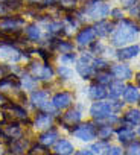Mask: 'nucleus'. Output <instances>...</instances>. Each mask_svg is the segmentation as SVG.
I'll return each mask as SVG.
<instances>
[{
    "mask_svg": "<svg viewBox=\"0 0 140 155\" xmlns=\"http://www.w3.org/2000/svg\"><path fill=\"white\" fill-rule=\"evenodd\" d=\"M120 3H122L125 8H132V5H134V6L137 5V0H120Z\"/></svg>",
    "mask_w": 140,
    "mask_h": 155,
    "instance_id": "obj_41",
    "label": "nucleus"
},
{
    "mask_svg": "<svg viewBox=\"0 0 140 155\" xmlns=\"http://www.w3.org/2000/svg\"><path fill=\"white\" fill-rule=\"evenodd\" d=\"M2 135H3L5 138L14 140V138L23 137V129H22L20 123H17V122H14V123H6L5 126H2Z\"/></svg>",
    "mask_w": 140,
    "mask_h": 155,
    "instance_id": "obj_15",
    "label": "nucleus"
},
{
    "mask_svg": "<svg viewBox=\"0 0 140 155\" xmlns=\"http://www.w3.org/2000/svg\"><path fill=\"white\" fill-rule=\"evenodd\" d=\"M5 113V119H12V122H28V111L25 110V107H22L20 104H14L9 102L8 105L3 107Z\"/></svg>",
    "mask_w": 140,
    "mask_h": 155,
    "instance_id": "obj_4",
    "label": "nucleus"
},
{
    "mask_svg": "<svg viewBox=\"0 0 140 155\" xmlns=\"http://www.w3.org/2000/svg\"><path fill=\"white\" fill-rule=\"evenodd\" d=\"M95 35H96V32H95L93 28H84V29L76 35V43H78V46L84 47V46L92 44L93 40H95Z\"/></svg>",
    "mask_w": 140,
    "mask_h": 155,
    "instance_id": "obj_19",
    "label": "nucleus"
},
{
    "mask_svg": "<svg viewBox=\"0 0 140 155\" xmlns=\"http://www.w3.org/2000/svg\"><path fill=\"white\" fill-rule=\"evenodd\" d=\"M28 155H50V152H49V147H46V146L37 143V144H32V146L29 147Z\"/></svg>",
    "mask_w": 140,
    "mask_h": 155,
    "instance_id": "obj_31",
    "label": "nucleus"
},
{
    "mask_svg": "<svg viewBox=\"0 0 140 155\" xmlns=\"http://www.w3.org/2000/svg\"><path fill=\"white\" fill-rule=\"evenodd\" d=\"M96 79H98V84L104 85V84H110L111 82V73L104 70V71H98V76H96Z\"/></svg>",
    "mask_w": 140,
    "mask_h": 155,
    "instance_id": "obj_33",
    "label": "nucleus"
},
{
    "mask_svg": "<svg viewBox=\"0 0 140 155\" xmlns=\"http://www.w3.org/2000/svg\"><path fill=\"white\" fill-rule=\"evenodd\" d=\"M31 102L38 110H50L49 105V91L46 90H34L31 94Z\"/></svg>",
    "mask_w": 140,
    "mask_h": 155,
    "instance_id": "obj_11",
    "label": "nucleus"
},
{
    "mask_svg": "<svg viewBox=\"0 0 140 155\" xmlns=\"http://www.w3.org/2000/svg\"><path fill=\"white\" fill-rule=\"evenodd\" d=\"M93 64H95V68H98L99 71H104V70L108 68V62L104 61V59H95Z\"/></svg>",
    "mask_w": 140,
    "mask_h": 155,
    "instance_id": "obj_39",
    "label": "nucleus"
},
{
    "mask_svg": "<svg viewBox=\"0 0 140 155\" xmlns=\"http://www.w3.org/2000/svg\"><path fill=\"white\" fill-rule=\"evenodd\" d=\"M9 102H11V101H9L3 93H0V108H3V107H5V105H8Z\"/></svg>",
    "mask_w": 140,
    "mask_h": 155,
    "instance_id": "obj_42",
    "label": "nucleus"
},
{
    "mask_svg": "<svg viewBox=\"0 0 140 155\" xmlns=\"http://www.w3.org/2000/svg\"><path fill=\"white\" fill-rule=\"evenodd\" d=\"M58 74H59V78H62V79H70V78H72V70H70L67 65H61L58 68Z\"/></svg>",
    "mask_w": 140,
    "mask_h": 155,
    "instance_id": "obj_36",
    "label": "nucleus"
},
{
    "mask_svg": "<svg viewBox=\"0 0 140 155\" xmlns=\"http://www.w3.org/2000/svg\"><path fill=\"white\" fill-rule=\"evenodd\" d=\"M25 26V20L12 15H5L0 18V32L3 34H22V28Z\"/></svg>",
    "mask_w": 140,
    "mask_h": 155,
    "instance_id": "obj_3",
    "label": "nucleus"
},
{
    "mask_svg": "<svg viewBox=\"0 0 140 155\" xmlns=\"http://www.w3.org/2000/svg\"><path fill=\"white\" fill-rule=\"evenodd\" d=\"M56 140H58V131L55 128H49V129H46L44 132H41L38 135V143L46 146V147L53 146L56 143Z\"/></svg>",
    "mask_w": 140,
    "mask_h": 155,
    "instance_id": "obj_16",
    "label": "nucleus"
},
{
    "mask_svg": "<svg viewBox=\"0 0 140 155\" xmlns=\"http://www.w3.org/2000/svg\"><path fill=\"white\" fill-rule=\"evenodd\" d=\"M29 71L32 73L34 78H37L38 81H50L53 78V74H55L53 67L49 62H44V61L31 62L29 64Z\"/></svg>",
    "mask_w": 140,
    "mask_h": 155,
    "instance_id": "obj_2",
    "label": "nucleus"
},
{
    "mask_svg": "<svg viewBox=\"0 0 140 155\" xmlns=\"http://www.w3.org/2000/svg\"><path fill=\"white\" fill-rule=\"evenodd\" d=\"M72 102H73V96H72V93H68V91H59V93H56L53 97H52V107L55 108V110H65V108H68L70 105H72Z\"/></svg>",
    "mask_w": 140,
    "mask_h": 155,
    "instance_id": "obj_12",
    "label": "nucleus"
},
{
    "mask_svg": "<svg viewBox=\"0 0 140 155\" xmlns=\"http://www.w3.org/2000/svg\"><path fill=\"white\" fill-rule=\"evenodd\" d=\"M22 58H25V53L22 50H18L15 46L3 43L0 46V59L6 61V62H17Z\"/></svg>",
    "mask_w": 140,
    "mask_h": 155,
    "instance_id": "obj_5",
    "label": "nucleus"
},
{
    "mask_svg": "<svg viewBox=\"0 0 140 155\" xmlns=\"http://www.w3.org/2000/svg\"><path fill=\"white\" fill-rule=\"evenodd\" d=\"M20 78L14 76V74H9V76H3V78H0V93H6V91H15L18 93L20 91Z\"/></svg>",
    "mask_w": 140,
    "mask_h": 155,
    "instance_id": "obj_9",
    "label": "nucleus"
},
{
    "mask_svg": "<svg viewBox=\"0 0 140 155\" xmlns=\"http://www.w3.org/2000/svg\"><path fill=\"white\" fill-rule=\"evenodd\" d=\"M138 26L134 25L132 21L129 20H122L120 26L116 29L114 35H113V40L111 43L114 46H122V44H126V43H131L135 40L137 34H138Z\"/></svg>",
    "mask_w": 140,
    "mask_h": 155,
    "instance_id": "obj_1",
    "label": "nucleus"
},
{
    "mask_svg": "<svg viewBox=\"0 0 140 155\" xmlns=\"http://www.w3.org/2000/svg\"><path fill=\"white\" fill-rule=\"evenodd\" d=\"M75 150L73 144L65 138L56 140V143L53 144V155H72Z\"/></svg>",
    "mask_w": 140,
    "mask_h": 155,
    "instance_id": "obj_17",
    "label": "nucleus"
},
{
    "mask_svg": "<svg viewBox=\"0 0 140 155\" xmlns=\"http://www.w3.org/2000/svg\"><path fill=\"white\" fill-rule=\"evenodd\" d=\"M137 81H138V84H140V73L137 74Z\"/></svg>",
    "mask_w": 140,
    "mask_h": 155,
    "instance_id": "obj_46",
    "label": "nucleus"
},
{
    "mask_svg": "<svg viewBox=\"0 0 140 155\" xmlns=\"http://www.w3.org/2000/svg\"><path fill=\"white\" fill-rule=\"evenodd\" d=\"M140 53V47L135 44V46H129V47H123L117 52V58L119 59H131L134 56H137Z\"/></svg>",
    "mask_w": 140,
    "mask_h": 155,
    "instance_id": "obj_23",
    "label": "nucleus"
},
{
    "mask_svg": "<svg viewBox=\"0 0 140 155\" xmlns=\"http://www.w3.org/2000/svg\"><path fill=\"white\" fill-rule=\"evenodd\" d=\"M93 29H95L96 35H99V37H107V35H110V34L113 32V23L102 20V21H99Z\"/></svg>",
    "mask_w": 140,
    "mask_h": 155,
    "instance_id": "obj_26",
    "label": "nucleus"
},
{
    "mask_svg": "<svg viewBox=\"0 0 140 155\" xmlns=\"http://www.w3.org/2000/svg\"><path fill=\"white\" fill-rule=\"evenodd\" d=\"M104 155H122V149L117 146H108L104 150Z\"/></svg>",
    "mask_w": 140,
    "mask_h": 155,
    "instance_id": "obj_38",
    "label": "nucleus"
},
{
    "mask_svg": "<svg viewBox=\"0 0 140 155\" xmlns=\"http://www.w3.org/2000/svg\"><path fill=\"white\" fill-rule=\"evenodd\" d=\"M29 147H31V141H29V138L18 137V138L9 140L8 152H9L11 155H28Z\"/></svg>",
    "mask_w": 140,
    "mask_h": 155,
    "instance_id": "obj_7",
    "label": "nucleus"
},
{
    "mask_svg": "<svg viewBox=\"0 0 140 155\" xmlns=\"http://www.w3.org/2000/svg\"><path fill=\"white\" fill-rule=\"evenodd\" d=\"M81 113L78 111V110H70V111H67L65 114H62L61 117H59V123H61V126H64V128H68V126H76L79 122H81Z\"/></svg>",
    "mask_w": 140,
    "mask_h": 155,
    "instance_id": "obj_14",
    "label": "nucleus"
},
{
    "mask_svg": "<svg viewBox=\"0 0 140 155\" xmlns=\"http://www.w3.org/2000/svg\"><path fill=\"white\" fill-rule=\"evenodd\" d=\"M129 12H131V15H140V6L135 5L134 8H129Z\"/></svg>",
    "mask_w": 140,
    "mask_h": 155,
    "instance_id": "obj_44",
    "label": "nucleus"
},
{
    "mask_svg": "<svg viewBox=\"0 0 140 155\" xmlns=\"http://www.w3.org/2000/svg\"><path fill=\"white\" fill-rule=\"evenodd\" d=\"M123 101L128 104H135L140 101V91L134 85H128L123 90Z\"/></svg>",
    "mask_w": 140,
    "mask_h": 155,
    "instance_id": "obj_21",
    "label": "nucleus"
},
{
    "mask_svg": "<svg viewBox=\"0 0 140 155\" xmlns=\"http://www.w3.org/2000/svg\"><path fill=\"white\" fill-rule=\"evenodd\" d=\"M111 73L119 78V79H131L132 78V71L128 65H123V64H116L111 67Z\"/></svg>",
    "mask_w": 140,
    "mask_h": 155,
    "instance_id": "obj_20",
    "label": "nucleus"
},
{
    "mask_svg": "<svg viewBox=\"0 0 140 155\" xmlns=\"http://www.w3.org/2000/svg\"><path fill=\"white\" fill-rule=\"evenodd\" d=\"M25 32H26V37H28L29 40H32V41H38V40L41 38V31H40V28H38L37 25L28 26Z\"/></svg>",
    "mask_w": 140,
    "mask_h": 155,
    "instance_id": "obj_30",
    "label": "nucleus"
},
{
    "mask_svg": "<svg viewBox=\"0 0 140 155\" xmlns=\"http://www.w3.org/2000/svg\"><path fill=\"white\" fill-rule=\"evenodd\" d=\"M53 49H56L61 55L64 53H72L73 52V44L68 41H62V40H56L53 44Z\"/></svg>",
    "mask_w": 140,
    "mask_h": 155,
    "instance_id": "obj_28",
    "label": "nucleus"
},
{
    "mask_svg": "<svg viewBox=\"0 0 140 155\" xmlns=\"http://www.w3.org/2000/svg\"><path fill=\"white\" fill-rule=\"evenodd\" d=\"M52 123H53V114H49V113H38L35 114L32 120V126L40 131H46L52 128Z\"/></svg>",
    "mask_w": 140,
    "mask_h": 155,
    "instance_id": "obj_13",
    "label": "nucleus"
},
{
    "mask_svg": "<svg viewBox=\"0 0 140 155\" xmlns=\"http://www.w3.org/2000/svg\"><path fill=\"white\" fill-rule=\"evenodd\" d=\"M75 155H95L90 149H82V150H78Z\"/></svg>",
    "mask_w": 140,
    "mask_h": 155,
    "instance_id": "obj_45",
    "label": "nucleus"
},
{
    "mask_svg": "<svg viewBox=\"0 0 140 155\" xmlns=\"http://www.w3.org/2000/svg\"><path fill=\"white\" fill-rule=\"evenodd\" d=\"M73 61H75V55H73V53H64V55H61V62H62L64 65L72 64Z\"/></svg>",
    "mask_w": 140,
    "mask_h": 155,
    "instance_id": "obj_40",
    "label": "nucleus"
},
{
    "mask_svg": "<svg viewBox=\"0 0 140 155\" xmlns=\"http://www.w3.org/2000/svg\"><path fill=\"white\" fill-rule=\"evenodd\" d=\"M72 134L76 138L82 140V141H90V140H93L96 137V126L93 123H90V122L88 123H82V125L73 128Z\"/></svg>",
    "mask_w": 140,
    "mask_h": 155,
    "instance_id": "obj_6",
    "label": "nucleus"
},
{
    "mask_svg": "<svg viewBox=\"0 0 140 155\" xmlns=\"http://www.w3.org/2000/svg\"><path fill=\"white\" fill-rule=\"evenodd\" d=\"M125 90V85L122 84V81H114V82H110V96L113 99H117L119 96H122Z\"/></svg>",
    "mask_w": 140,
    "mask_h": 155,
    "instance_id": "obj_29",
    "label": "nucleus"
},
{
    "mask_svg": "<svg viewBox=\"0 0 140 155\" xmlns=\"http://www.w3.org/2000/svg\"><path fill=\"white\" fill-rule=\"evenodd\" d=\"M138 135H140V129H138Z\"/></svg>",
    "mask_w": 140,
    "mask_h": 155,
    "instance_id": "obj_47",
    "label": "nucleus"
},
{
    "mask_svg": "<svg viewBox=\"0 0 140 155\" xmlns=\"http://www.w3.org/2000/svg\"><path fill=\"white\" fill-rule=\"evenodd\" d=\"M111 134H113L111 126H105V125H101L99 128L96 126V137H98V138H101V140H107V138L111 137Z\"/></svg>",
    "mask_w": 140,
    "mask_h": 155,
    "instance_id": "obj_32",
    "label": "nucleus"
},
{
    "mask_svg": "<svg viewBox=\"0 0 140 155\" xmlns=\"http://www.w3.org/2000/svg\"><path fill=\"white\" fill-rule=\"evenodd\" d=\"M126 155H140V143L138 141L131 143L126 149Z\"/></svg>",
    "mask_w": 140,
    "mask_h": 155,
    "instance_id": "obj_37",
    "label": "nucleus"
},
{
    "mask_svg": "<svg viewBox=\"0 0 140 155\" xmlns=\"http://www.w3.org/2000/svg\"><path fill=\"white\" fill-rule=\"evenodd\" d=\"M111 15H113L116 20H120V18L123 17V14H122L120 9H113V11H111Z\"/></svg>",
    "mask_w": 140,
    "mask_h": 155,
    "instance_id": "obj_43",
    "label": "nucleus"
},
{
    "mask_svg": "<svg viewBox=\"0 0 140 155\" xmlns=\"http://www.w3.org/2000/svg\"><path fill=\"white\" fill-rule=\"evenodd\" d=\"M110 12V6L107 3H101V2H90L88 8H87V14L88 17L95 18V20H101L104 17H107Z\"/></svg>",
    "mask_w": 140,
    "mask_h": 155,
    "instance_id": "obj_10",
    "label": "nucleus"
},
{
    "mask_svg": "<svg viewBox=\"0 0 140 155\" xmlns=\"http://www.w3.org/2000/svg\"><path fill=\"white\" fill-rule=\"evenodd\" d=\"M113 113H114L113 111V104H110V102H95L90 108V114L98 120L104 119V117H108Z\"/></svg>",
    "mask_w": 140,
    "mask_h": 155,
    "instance_id": "obj_8",
    "label": "nucleus"
},
{
    "mask_svg": "<svg viewBox=\"0 0 140 155\" xmlns=\"http://www.w3.org/2000/svg\"><path fill=\"white\" fill-rule=\"evenodd\" d=\"M88 96L93 99V101H101L107 96V90L104 85L101 84H93L90 88H88Z\"/></svg>",
    "mask_w": 140,
    "mask_h": 155,
    "instance_id": "obj_24",
    "label": "nucleus"
},
{
    "mask_svg": "<svg viewBox=\"0 0 140 155\" xmlns=\"http://www.w3.org/2000/svg\"><path fill=\"white\" fill-rule=\"evenodd\" d=\"M76 2H78V0H59L58 3H59L61 9H64V11H72V9L75 8Z\"/></svg>",
    "mask_w": 140,
    "mask_h": 155,
    "instance_id": "obj_35",
    "label": "nucleus"
},
{
    "mask_svg": "<svg viewBox=\"0 0 140 155\" xmlns=\"http://www.w3.org/2000/svg\"><path fill=\"white\" fill-rule=\"evenodd\" d=\"M123 122L129 126H134V125H138L140 123V111L138 110H129L125 117H123Z\"/></svg>",
    "mask_w": 140,
    "mask_h": 155,
    "instance_id": "obj_27",
    "label": "nucleus"
},
{
    "mask_svg": "<svg viewBox=\"0 0 140 155\" xmlns=\"http://www.w3.org/2000/svg\"><path fill=\"white\" fill-rule=\"evenodd\" d=\"M107 147H108V143H107L105 140H102V141H98V143H95V144L92 146V149H90V150H92L93 153H102V152H104Z\"/></svg>",
    "mask_w": 140,
    "mask_h": 155,
    "instance_id": "obj_34",
    "label": "nucleus"
},
{
    "mask_svg": "<svg viewBox=\"0 0 140 155\" xmlns=\"http://www.w3.org/2000/svg\"><path fill=\"white\" fill-rule=\"evenodd\" d=\"M117 137H119V141L125 144V143H129V141L134 140L135 132L131 126H123V128L117 129Z\"/></svg>",
    "mask_w": 140,
    "mask_h": 155,
    "instance_id": "obj_22",
    "label": "nucleus"
},
{
    "mask_svg": "<svg viewBox=\"0 0 140 155\" xmlns=\"http://www.w3.org/2000/svg\"><path fill=\"white\" fill-rule=\"evenodd\" d=\"M20 84H22V87L25 88V90H35L37 88V85H38V79L37 78H34L32 74H28V73H25L22 78H20Z\"/></svg>",
    "mask_w": 140,
    "mask_h": 155,
    "instance_id": "obj_25",
    "label": "nucleus"
},
{
    "mask_svg": "<svg viewBox=\"0 0 140 155\" xmlns=\"http://www.w3.org/2000/svg\"><path fill=\"white\" fill-rule=\"evenodd\" d=\"M76 70H78V73L84 78V79H88V78L92 76L93 65H90V56L88 55H82V58L76 64Z\"/></svg>",
    "mask_w": 140,
    "mask_h": 155,
    "instance_id": "obj_18",
    "label": "nucleus"
}]
</instances>
